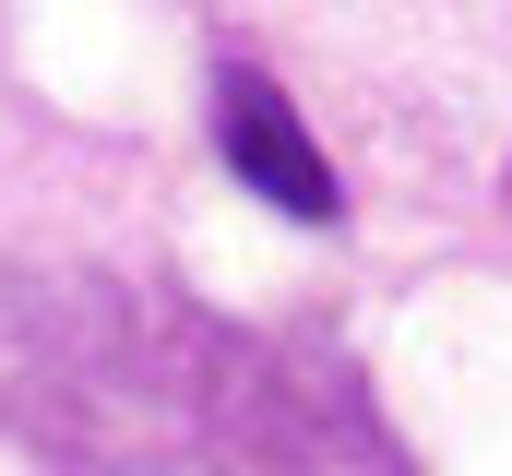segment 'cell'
Returning a JSON list of instances; mask_svg holds the SVG:
<instances>
[{
  "label": "cell",
  "instance_id": "cell-1",
  "mask_svg": "<svg viewBox=\"0 0 512 476\" xmlns=\"http://www.w3.org/2000/svg\"><path fill=\"white\" fill-rule=\"evenodd\" d=\"M0 429L48 476H417L322 334L72 262L0 274Z\"/></svg>",
  "mask_w": 512,
  "mask_h": 476
},
{
  "label": "cell",
  "instance_id": "cell-2",
  "mask_svg": "<svg viewBox=\"0 0 512 476\" xmlns=\"http://www.w3.org/2000/svg\"><path fill=\"white\" fill-rule=\"evenodd\" d=\"M215 143H227V179L262 191L274 215H298V227H334L346 215V179H334V155L310 143V119L286 108V84L262 72V60H215Z\"/></svg>",
  "mask_w": 512,
  "mask_h": 476
}]
</instances>
